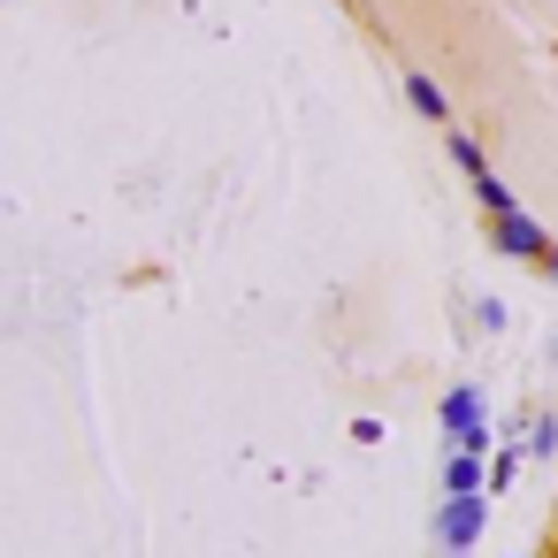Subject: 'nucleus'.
<instances>
[{"instance_id": "1", "label": "nucleus", "mask_w": 558, "mask_h": 558, "mask_svg": "<svg viewBox=\"0 0 558 558\" xmlns=\"http://www.w3.org/2000/svg\"><path fill=\"white\" fill-rule=\"evenodd\" d=\"M489 245H497L505 260H543V253H550L543 222H535V215H520V207H512V215H489Z\"/></svg>"}, {"instance_id": "4", "label": "nucleus", "mask_w": 558, "mask_h": 558, "mask_svg": "<svg viewBox=\"0 0 558 558\" xmlns=\"http://www.w3.org/2000/svg\"><path fill=\"white\" fill-rule=\"evenodd\" d=\"M482 489H489L482 451H451V459H444V497H482Z\"/></svg>"}, {"instance_id": "3", "label": "nucleus", "mask_w": 558, "mask_h": 558, "mask_svg": "<svg viewBox=\"0 0 558 558\" xmlns=\"http://www.w3.org/2000/svg\"><path fill=\"white\" fill-rule=\"evenodd\" d=\"M444 428H451V444H459V451H482V444H489V428H482V390H466V383H459V390L444 398Z\"/></svg>"}, {"instance_id": "5", "label": "nucleus", "mask_w": 558, "mask_h": 558, "mask_svg": "<svg viewBox=\"0 0 558 558\" xmlns=\"http://www.w3.org/2000/svg\"><path fill=\"white\" fill-rule=\"evenodd\" d=\"M405 100H413V116H428V123H444V116H451V100H444V85H436V77H421V70L405 77Z\"/></svg>"}, {"instance_id": "6", "label": "nucleus", "mask_w": 558, "mask_h": 558, "mask_svg": "<svg viewBox=\"0 0 558 558\" xmlns=\"http://www.w3.org/2000/svg\"><path fill=\"white\" fill-rule=\"evenodd\" d=\"M474 199H482V215H512V192H505V184H497L489 169L474 177Z\"/></svg>"}, {"instance_id": "2", "label": "nucleus", "mask_w": 558, "mask_h": 558, "mask_svg": "<svg viewBox=\"0 0 558 558\" xmlns=\"http://www.w3.org/2000/svg\"><path fill=\"white\" fill-rule=\"evenodd\" d=\"M482 520H489V489H482V497H444V512H436V535H444V550H474Z\"/></svg>"}, {"instance_id": "9", "label": "nucleus", "mask_w": 558, "mask_h": 558, "mask_svg": "<svg viewBox=\"0 0 558 558\" xmlns=\"http://www.w3.org/2000/svg\"><path fill=\"white\" fill-rule=\"evenodd\" d=\"M543 276H550V283H558V245H550V253H543Z\"/></svg>"}, {"instance_id": "8", "label": "nucleus", "mask_w": 558, "mask_h": 558, "mask_svg": "<svg viewBox=\"0 0 558 558\" xmlns=\"http://www.w3.org/2000/svg\"><path fill=\"white\" fill-rule=\"evenodd\" d=\"M550 451H558V421H535L527 428V459H550Z\"/></svg>"}, {"instance_id": "7", "label": "nucleus", "mask_w": 558, "mask_h": 558, "mask_svg": "<svg viewBox=\"0 0 558 558\" xmlns=\"http://www.w3.org/2000/svg\"><path fill=\"white\" fill-rule=\"evenodd\" d=\"M451 161H459V169H466V177H482V146H474V138H466V131H451Z\"/></svg>"}, {"instance_id": "10", "label": "nucleus", "mask_w": 558, "mask_h": 558, "mask_svg": "<svg viewBox=\"0 0 558 558\" xmlns=\"http://www.w3.org/2000/svg\"><path fill=\"white\" fill-rule=\"evenodd\" d=\"M444 558H466V550H444Z\"/></svg>"}]
</instances>
